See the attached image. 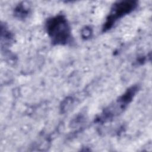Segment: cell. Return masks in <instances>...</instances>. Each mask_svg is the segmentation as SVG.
<instances>
[{
  "label": "cell",
  "mask_w": 152,
  "mask_h": 152,
  "mask_svg": "<svg viewBox=\"0 0 152 152\" xmlns=\"http://www.w3.org/2000/svg\"><path fill=\"white\" fill-rule=\"evenodd\" d=\"M45 28L54 45H65L71 39V27L64 15L58 14L49 18L46 21Z\"/></svg>",
  "instance_id": "obj_1"
},
{
  "label": "cell",
  "mask_w": 152,
  "mask_h": 152,
  "mask_svg": "<svg viewBox=\"0 0 152 152\" xmlns=\"http://www.w3.org/2000/svg\"><path fill=\"white\" fill-rule=\"evenodd\" d=\"M138 90V86H132L128 88L123 94L120 96L113 103L109 104L96 118V121L103 122L112 119L122 113L132 102Z\"/></svg>",
  "instance_id": "obj_2"
},
{
  "label": "cell",
  "mask_w": 152,
  "mask_h": 152,
  "mask_svg": "<svg viewBox=\"0 0 152 152\" xmlns=\"http://www.w3.org/2000/svg\"><path fill=\"white\" fill-rule=\"evenodd\" d=\"M138 5L137 1L133 0L120 1L115 2L110 8L102 27L103 32L110 30L120 18L132 12Z\"/></svg>",
  "instance_id": "obj_3"
},
{
  "label": "cell",
  "mask_w": 152,
  "mask_h": 152,
  "mask_svg": "<svg viewBox=\"0 0 152 152\" xmlns=\"http://www.w3.org/2000/svg\"><path fill=\"white\" fill-rule=\"evenodd\" d=\"M27 4L26 2H21L14 9V15L20 19H24L26 18L29 12H30V8L26 5Z\"/></svg>",
  "instance_id": "obj_4"
},
{
  "label": "cell",
  "mask_w": 152,
  "mask_h": 152,
  "mask_svg": "<svg viewBox=\"0 0 152 152\" xmlns=\"http://www.w3.org/2000/svg\"><path fill=\"white\" fill-rule=\"evenodd\" d=\"M12 33L6 28L5 26H3L1 24V45L2 46H9L10 43H11L12 40Z\"/></svg>",
  "instance_id": "obj_5"
},
{
  "label": "cell",
  "mask_w": 152,
  "mask_h": 152,
  "mask_svg": "<svg viewBox=\"0 0 152 152\" xmlns=\"http://www.w3.org/2000/svg\"><path fill=\"white\" fill-rule=\"evenodd\" d=\"M92 34V30L90 27H85L81 30V36L83 38L87 39L91 37Z\"/></svg>",
  "instance_id": "obj_6"
}]
</instances>
